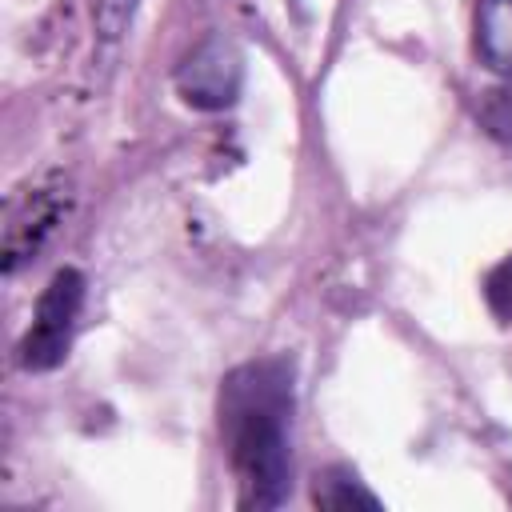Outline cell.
Returning a JSON list of instances; mask_svg holds the SVG:
<instances>
[{
  "label": "cell",
  "instance_id": "obj_8",
  "mask_svg": "<svg viewBox=\"0 0 512 512\" xmlns=\"http://www.w3.org/2000/svg\"><path fill=\"white\" fill-rule=\"evenodd\" d=\"M484 296H488V308H492L504 324H512V256H504V260L488 272Z\"/></svg>",
  "mask_w": 512,
  "mask_h": 512
},
{
  "label": "cell",
  "instance_id": "obj_3",
  "mask_svg": "<svg viewBox=\"0 0 512 512\" xmlns=\"http://www.w3.org/2000/svg\"><path fill=\"white\" fill-rule=\"evenodd\" d=\"M180 100L196 112H224L240 100L244 88V56L236 52L232 40L224 36H208L204 44H196L184 64L172 76Z\"/></svg>",
  "mask_w": 512,
  "mask_h": 512
},
{
  "label": "cell",
  "instance_id": "obj_7",
  "mask_svg": "<svg viewBox=\"0 0 512 512\" xmlns=\"http://www.w3.org/2000/svg\"><path fill=\"white\" fill-rule=\"evenodd\" d=\"M136 0H96V36L104 44H116L132 24Z\"/></svg>",
  "mask_w": 512,
  "mask_h": 512
},
{
  "label": "cell",
  "instance_id": "obj_4",
  "mask_svg": "<svg viewBox=\"0 0 512 512\" xmlns=\"http://www.w3.org/2000/svg\"><path fill=\"white\" fill-rule=\"evenodd\" d=\"M64 188H28L24 196L12 200L8 224H4V276H16L20 264H28L44 240L56 232L64 216Z\"/></svg>",
  "mask_w": 512,
  "mask_h": 512
},
{
  "label": "cell",
  "instance_id": "obj_2",
  "mask_svg": "<svg viewBox=\"0 0 512 512\" xmlns=\"http://www.w3.org/2000/svg\"><path fill=\"white\" fill-rule=\"evenodd\" d=\"M84 308V276L76 268H60L36 300L32 324L16 344V364L24 372H52L64 364L72 348V332Z\"/></svg>",
  "mask_w": 512,
  "mask_h": 512
},
{
  "label": "cell",
  "instance_id": "obj_1",
  "mask_svg": "<svg viewBox=\"0 0 512 512\" xmlns=\"http://www.w3.org/2000/svg\"><path fill=\"white\" fill-rule=\"evenodd\" d=\"M216 424L240 508H276L292 488V360L260 356L220 380Z\"/></svg>",
  "mask_w": 512,
  "mask_h": 512
},
{
  "label": "cell",
  "instance_id": "obj_5",
  "mask_svg": "<svg viewBox=\"0 0 512 512\" xmlns=\"http://www.w3.org/2000/svg\"><path fill=\"white\" fill-rule=\"evenodd\" d=\"M472 48L492 72L512 76V0H476Z\"/></svg>",
  "mask_w": 512,
  "mask_h": 512
},
{
  "label": "cell",
  "instance_id": "obj_6",
  "mask_svg": "<svg viewBox=\"0 0 512 512\" xmlns=\"http://www.w3.org/2000/svg\"><path fill=\"white\" fill-rule=\"evenodd\" d=\"M312 500L320 508H380V496L364 488V480H356L352 468H324L316 476Z\"/></svg>",
  "mask_w": 512,
  "mask_h": 512
}]
</instances>
